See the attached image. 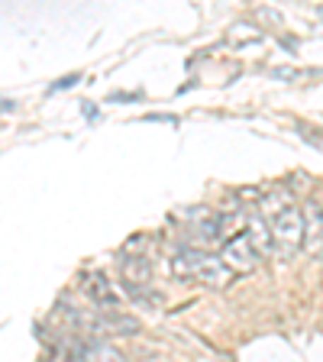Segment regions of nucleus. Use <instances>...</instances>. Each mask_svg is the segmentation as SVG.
Segmentation results:
<instances>
[{
  "mask_svg": "<svg viewBox=\"0 0 323 362\" xmlns=\"http://www.w3.org/2000/svg\"><path fill=\"white\" fill-rule=\"evenodd\" d=\"M242 233L249 236L252 249L259 252V259L271 256V249H275V233H271V223H265L262 214H246V230Z\"/></svg>",
  "mask_w": 323,
  "mask_h": 362,
  "instance_id": "6e6552de",
  "label": "nucleus"
},
{
  "mask_svg": "<svg viewBox=\"0 0 323 362\" xmlns=\"http://www.w3.org/2000/svg\"><path fill=\"white\" fill-rule=\"evenodd\" d=\"M172 272L178 279H191L201 281V285L213 288V291H223L236 281V272L223 262V256H213L207 249L197 246H184L172 256Z\"/></svg>",
  "mask_w": 323,
  "mask_h": 362,
  "instance_id": "f257e3e1",
  "label": "nucleus"
},
{
  "mask_svg": "<svg viewBox=\"0 0 323 362\" xmlns=\"http://www.w3.org/2000/svg\"><path fill=\"white\" fill-rule=\"evenodd\" d=\"M298 75H301L298 68H271V78H285V81H294Z\"/></svg>",
  "mask_w": 323,
  "mask_h": 362,
  "instance_id": "ddd939ff",
  "label": "nucleus"
},
{
  "mask_svg": "<svg viewBox=\"0 0 323 362\" xmlns=\"http://www.w3.org/2000/svg\"><path fill=\"white\" fill-rule=\"evenodd\" d=\"M271 233H275V240H278L288 252L304 246V233H307L304 211H298V204H291V207H285L281 214H275V217H271Z\"/></svg>",
  "mask_w": 323,
  "mask_h": 362,
  "instance_id": "f03ea898",
  "label": "nucleus"
},
{
  "mask_svg": "<svg viewBox=\"0 0 323 362\" xmlns=\"http://www.w3.org/2000/svg\"><path fill=\"white\" fill-rule=\"evenodd\" d=\"M188 223H191V230H194V236H201L204 243H217L220 236H223L226 217L207 211V207H194V211H188Z\"/></svg>",
  "mask_w": 323,
  "mask_h": 362,
  "instance_id": "0eeeda50",
  "label": "nucleus"
},
{
  "mask_svg": "<svg viewBox=\"0 0 323 362\" xmlns=\"http://www.w3.org/2000/svg\"><path fill=\"white\" fill-rule=\"evenodd\" d=\"M223 262L230 265V269L236 272V275H246V272H252L259 265V252L252 249V243H249L246 233H233L223 240Z\"/></svg>",
  "mask_w": 323,
  "mask_h": 362,
  "instance_id": "7ed1b4c3",
  "label": "nucleus"
},
{
  "mask_svg": "<svg viewBox=\"0 0 323 362\" xmlns=\"http://www.w3.org/2000/svg\"><path fill=\"white\" fill-rule=\"evenodd\" d=\"M75 84H78V75H68V78H61L55 88H75Z\"/></svg>",
  "mask_w": 323,
  "mask_h": 362,
  "instance_id": "4468645a",
  "label": "nucleus"
},
{
  "mask_svg": "<svg viewBox=\"0 0 323 362\" xmlns=\"http://www.w3.org/2000/svg\"><path fill=\"white\" fill-rule=\"evenodd\" d=\"M120 275L127 288H146L152 281V262L146 256H120Z\"/></svg>",
  "mask_w": 323,
  "mask_h": 362,
  "instance_id": "9d476101",
  "label": "nucleus"
},
{
  "mask_svg": "<svg viewBox=\"0 0 323 362\" xmlns=\"http://www.w3.org/2000/svg\"><path fill=\"white\" fill-rule=\"evenodd\" d=\"M304 249L307 252H323V204L320 201H307L304 204Z\"/></svg>",
  "mask_w": 323,
  "mask_h": 362,
  "instance_id": "1a4fd4ad",
  "label": "nucleus"
},
{
  "mask_svg": "<svg viewBox=\"0 0 323 362\" xmlns=\"http://www.w3.org/2000/svg\"><path fill=\"white\" fill-rule=\"evenodd\" d=\"M81 291L100 310H117V304H120V294H117V288L110 285V279H107L104 272H88L81 279Z\"/></svg>",
  "mask_w": 323,
  "mask_h": 362,
  "instance_id": "39448f33",
  "label": "nucleus"
},
{
  "mask_svg": "<svg viewBox=\"0 0 323 362\" xmlns=\"http://www.w3.org/2000/svg\"><path fill=\"white\" fill-rule=\"evenodd\" d=\"M320 265H323V252H320Z\"/></svg>",
  "mask_w": 323,
  "mask_h": 362,
  "instance_id": "2eb2a0df",
  "label": "nucleus"
},
{
  "mask_svg": "<svg viewBox=\"0 0 323 362\" xmlns=\"http://www.w3.org/2000/svg\"><path fill=\"white\" fill-rule=\"evenodd\" d=\"M242 39H246V42H259L262 33H259L256 26H249V23H236L233 33H230V42H242Z\"/></svg>",
  "mask_w": 323,
  "mask_h": 362,
  "instance_id": "9b49d317",
  "label": "nucleus"
},
{
  "mask_svg": "<svg viewBox=\"0 0 323 362\" xmlns=\"http://www.w3.org/2000/svg\"><path fill=\"white\" fill-rule=\"evenodd\" d=\"M139 333V320L120 310H104V314L94 317V339L100 337H133Z\"/></svg>",
  "mask_w": 323,
  "mask_h": 362,
  "instance_id": "423d86ee",
  "label": "nucleus"
},
{
  "mask_svg": "<svg viewBox=\"0 0 323 362\" xmlns=\"http://www.w3.org/2000/svg\"><path fill=\"white\" fill-rule=\"evenodd\" d=\"M68 359L71 362H129L117 346L104 339H71L68 343Z\"/></svg>",
  "mask_w": 323,
  "mask_h": 362,
  "instance_id": "20e7f679",
  "label": "nucleus"
},
{
  "mask_svg": "<svg viewBox=\"0 0 323 362\" xmlns=\"http://www.w3.org/2000/svg\"><path fill=\"white\" fill-rule=\"evenodd\" d=\"M298 129H301V136H304V139H310V143H314V146H320V149H323V139H320V136H317V129H310L307 123H298Z\"/></svg>",
  "mask_w": 323,
  "mask_h": 362,
  "instance_id": "f8f14e48",
  "label": "nucleus"
}]
</instances>
